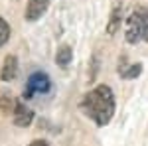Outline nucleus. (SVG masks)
I'll list each match as a JSON object with an SVG mask.
<instances>
[{
	"label": "nucleus",
	"mask_w": 148,
	"mask_h": 146,
	"mask_svg": "<svg viewBox=\"0 0 148 146\" xmlns=\"http://www.w3.org/2000/svg\"><path fill=\"white\" fill-rule=\"evenodd\" d=\"M28 146H49V144H47L46 140H34V142H30Z\"/></svg>",
	"instance_id": "obj_12"
},
{
	"label": "nucleus",
	"mask_w": 148,
	"mask_h": 146,
	"mask_svg": "<svg viewBox=\"0 0 148 146\" xmlns=\"http://www.w3.org/2000/svg\"><path fill=\"white\" fill-rule=\"evenodd\" d=\"M49 8V0H28V6H26V20L28 22H36L40 20Z\"/></svg>",
	"instance_id": "obj_4"
},
{
	"label": "nucleus",
	"mask_w": 148,
	"mask_h": 146,
	"mask_svg": "<svg viewBox=\"0 0 148 146\" xmlns=\"http://www.w3.org/2000/svg\"><path fill=\"white\" fill-rule=\"evenodd\" d=\"M79 109L97 126H107L114 117V95L111 87L107 85H97L91 89L79 103Z\"/></svg>",
	"instance_id": "obj_1"
},
{
	"label": "nucleus",
	"mask_w": 148,
	"mask_h": 146,
	"mask_svg": "<svg viewBox=\"0 0 148 146\" xmlns=\"http://www.w3.org/2000/svg\"><path fill=\"white\" fill-rule=\"evenodd\" d=\"M71 59H73L71 47H69V45H61V47L57 49V53H56V63L59 67H67L69 63H71Z\"/></svg>",
	"instance_id": "obj_9"
},
{
	"label": "nucleus",
	"mask_w": 148,
	"mask_h": 146,
	"mask_svg": "<svg viewBox=\"0 0 148 146\" xmlns=\"http://www.w3.org/2000/svg\"><path fill=\"white\" fill-rule=\"evenodd\" d=\"M125 40L128 44L148 42V8H134L125 20Z\"/></svg>",
	"instance_id": "obj_2"
},
{
	"label": "nucleus",
	"mask_w": 148,
	"mask_h": 146,
	"mask_svg": "<svg viewBox=\"0 0 148 146\" xmlns=\"http://www.w3.org/2000/svg\"><path fill=\"white\" fill-rule=\"evenodd\" d=\"M123 6H121V0H116V4H114L113 12H111V16H109V24H107V34L109 36H114L119 32V28H121V22H123Z\"/></svg>",
	"instance_id": "obj_7"
},
{
	"label": "nucleus",
	"mask_w": 148,
	"mask_h": 146,
	"mask_svg": "<svg viewBox=\"0 0 148 146\" xmlns=\"http://www.w3.org/2000/svg\"><path fill=\"white\" fill-rule=\"evenodd\" d=\"M8 38H10V26H8V22L0 16V47L8 42Z\"/></svg>",
	"instance_id": "obj_11"
},
{
	"label": "nucleus",
	"mask_w": 148,
	"mask_h": 146,
	"mask_svg": "<svg viewBox=\"0 0 148 146\" xmlns=\"http://www.w3.org/2000/svg\"><path fill=\"white\" fill-rule=\"evenodd\" d=\"M18 75V57L16 56H6L2 69H0V79L2 81H12Z\"/></svg>",
	"instance_id": "obj_6"
},
{
	"label": "nucleus",
	"mask_w": 148,
	"mask_h": 146,
	"mask_svg": "<svg viewBox=\"0 0 148 146\" xmlns=\"http://www.w3.org/2000/svg\"><path fill=\"white\" fill-rule=\"evenodd\" d=\"M140 71H142V65L140 63H134V65H130L128 69H121V77L125 79H134L140 75Z\"/></svg>",
	"instance_id": "obj_10"
},
{
	"label": "nucleus",
	"mask_w": 148,
	"mask_h": 146,
	"mask_svg": "<svg viewBox=\"0 0 148 146\" xmlns=\"http://www.w3.org/2000/svg\"><path fill=\"white\" fill-rule=\"evenodd\" d=\"M49 89H51V79H49V75L44 73V71H34L28 77V81H26L24 97L26 99H32L36 95H46Z\"/></svg>",
	"instance_id": "obj_3"
},
{
	"label": "nucleus",
	"mask_w": 148,
	"mask_h": 146,
	"mask_svg": "<svg viewBox=\"0 0 148 146\" xmlns=\"http://www.w3.org/2000/svg\"><path fill=\"white\" fill-rule=\"evenodd\" d=\"M16 103L18 101L12 97V93H8V91L0 93V112H2V114H10V112H14Z\"/></svg>",
	"instance_id": "obj_8"
},
{
	"label": "nucleus",
	"mask_w": 148,
	"mask_h": 146,
	"mask_svg": "<svg viewBox=\"0 0 148 146\" xmlns=\"http://www.w3.org/2000/svg\"><path fill=\"white\" fill-rule=\"evenodd\" d=\"M12 114H14V124H16V126H22V128L30 126L32 121H34V111L28 109L22 101L16 103V107H14V112H12Z\"/></svg>",
	"instance_id": "obj_5"
}]
</instances>
